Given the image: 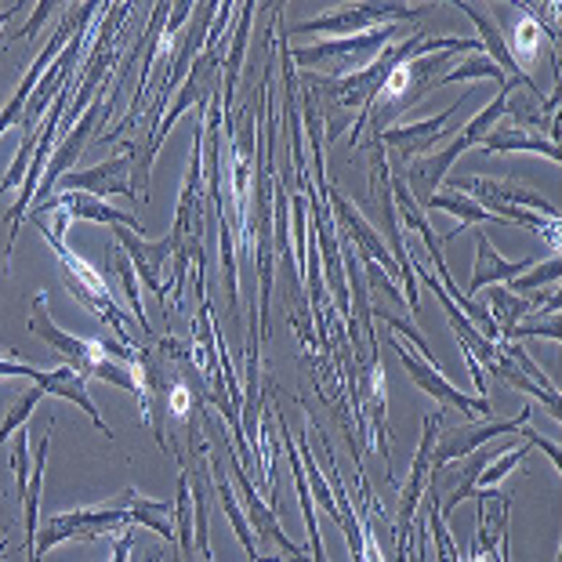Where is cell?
Returning <instances> with one entry per match:
<instances>
[{"label":"cell","mask_w":562,"mask_h":562,"mask_svg":"<svg viewBox=\"0 0 562 562\" xmlns=\"http://www.w3.org/2000/svg\"><path fill=\"white\" fill-rule=\"evenodd\" d=\"M30 225H37L41 236L47 240V247L55 250V258H58V272H63V283L69 286V294L77 297L80 305H88L94 316H99L105 327L113 330V338L116 341H124V345H142L135 338V327H131V319L116 308V297L110 291V283H105L102 272H94L88 261H83L74 247L66 244V225L69 218L63 211H58V222L55 225H47L44 218H33V214H26Z\"/></svg>","instance_id":"1"},{"label":"cell","mask_w":562,"mask_h":562,"mask_svg":"<svg viewBox=\"0 0 562 562\" xmlns=\"http://www.w3.org/2000/svg\"><path fill=\"white\" fill-rule=\"evenodd\" d=\"M135 486H127L121 497L99 501V505H83V508H69V512H55L41 530H37V544H33V559L41 562L55 544L66 541H94V537H110L121 533L127 526H135Z\"/></svg>","instance_id":"2"},{"label":"cell","mask_w":562,"mask_h":562,"mask_svg":"<svg viewBox=\"0 0 562 562\" xmlns=\"http://www.w3.org/2000/svg\"><path fill=\"white\" fill-rule=\"evenodd\" d=\"M512 91H522V88H516V83H505V88L497 91V99L490 102V105H483L480 113L472 116L469 124H464V131L458 138L450 142L447 149L442 153H436V157H422V160H414L411 167H406V189H411V196L422 203L425 207V200L428 196H436L439 193V186L447 182V175H450V167L461 160V153H469V149H475L480 142L494 131L497 124H501V116H505V105H508V94Z\"/></svg>","instance_id":"3"},{"label":"cell","mask_w":562,"mask_h":562,"mask_svg":"<svg viewBox=\"0 0 562 562\" xmlns=\"http://www.w3.org/2000/svg\"><path fill=\"white\" fill-rule=\"evenodd\" d=\"M370 200H374V229L385 240L389 255L396 258V266L403 272V286L406 297L403 305H411V313H422V302H417V280L411 269V247L403 244V229H400V214H396V196H392V160L389 149L381 142H370Z\"/></svg>","instance_id":"4"},{"label":"cell","mask_w":562,"mask_h":562,"mask_svg":"<svg viewBox=\"0 0 562 562\" xmlns=\"http://www.w3.org/2000/svg\"><path fill=\"white\" fill-rule=\"evenodd\" d=\"M203 428H207V432L225 447V461H229V469H233V483L240 486L244 516H247L250 533H255V541H261V544H277V548H283V552L291 555V559L305 562V552L291 541V537L283 533V526H280V519H277V508L266 505V501L258 497V486H255V480H250V472L244 469V461L233 453V442H229V436H225V428H222L218 422H214V417H211L207 411H203Z\"/></svg>","instance_id":"5"},{"label":"cell","mask_w":562,"mask_h":562,"mask_svg":"<svg viewBox=\"0 0 562 562\" xmlns=\"http://www.w3.org/2000/svg\"><path fill=\"white\" fill-rule=\"evenodd\" d=\"M432 11V4H341L327 11L319 19L297 22L294 33L297 37H308V33H327V37L341 41V37H360V33L381 30V26H396V22H411L422 19Z\"/></svg>","instance_id":"6"},{"label":"cell","mask_w":562,"mask_h":562,"mask_svg":"<svg viewBox=\"0 0 562 562\" xmlns=\"http://www.w3.org/2000/svg\"><path fill=\"white\" fill-rule=\"evenodd\" d=\"M396 41H400L396 26H381V30L360 33V37H341V41H319L313 47H294L291 63L305 66V74L313 66H330V77H345V69H352L356 74L363 58H378L389 44H396Z\"/></svg>","instance_id":"7"},{"label":"cell","mask_w":562,"mask_h":562,"mask_svg":"<svg viewBox=\"0 0 562 562\" xmlns=\"http://www.w3.org/2000/svg\"><path fill=\"white\" fill-rule=\"evenodd\" d=\"M533 417V406L522 403V411L516 417H483V422H472V425H458V428H447L436 447H432V475L439 469H447L450 461H464L469 453H475L486 442H494L501 436H516L519 428L530 425Z\"/></svg>","instance_id":"8"},{"label":"cell","mask_w":562,"mask_h":562,"mask_svg":"<svg viewBox=\"0 0 562 562\" xmlns=\"http://www.w3.org/2000/svg\"><path fill=\"white\" fill-rule=\"evenodd\" d=\"M439 425H442V414H428L425 417V432H422V442H417L411 475H406V490H403V497H400V519H396V562H406V555H411L414 512L425 501L428 483L436 480V475H432V447H436Z\"/></svg>","instance_id":"9"},{"label":"cell","mask_w":562,"mask_h":562,"mask_svg":"<svg viewBox=\"0 0 562 562\" xmlns=\"http://www.w3.org/2000/svg\"><path fill=\"white\" fill-rule=\"evenodd\" d=\"M392 349H396L400 363H403L406 374H411L414 385L422 389V392H428V396H436L442 406H453V411H461L464 417H472V414L494 417V406H490L486 396H464V392L453 385V381L442 374L436 363H428L422 352L411 349V345H406L403 338H396V334H392Z\"/></svg>","instance_id":"10"},{"label":"cell","mask_w":562,"mask_h":562,"mask_svg":"<svg viewBox=\"0 0 562 562\" xmlns=\"http://www.w3.org/2000/svg\"><path fill=\"white\" fill-rule=\"evenodd\" d=\"M30 330L44 338L52 349L58 352V360H66L69 370H77L80 378H91L94 367L105 360L99 338H77V334L63 330L58 323L47 313V294H33L30 302Z\"/></svg>","instance_id":"11"},{"label":"cell","mask_w":562,"mask_h":562,"mask_svg":"<svg viewBox=\"0 0 562 562\" xmlns=\"http://www.w3.org/2000/svg\"><path fill=\"white\" fill-rule=\"evenodd\" d=\"M131 157H135V146H121V153L94 167H83V171H69L55 182V193H88V196H127L131 203H135V214H138V196L135 189H131ZM52 193V196H55Z\"/></svg>","instance_id":"12"},{"label":"cell","mask_w":562,"mask_h":562,"mask_svg":"<svg viewBox=\"0 0 562 562\" xmlns=\"http://www.w3.org/2000/svg\"><path fill=\"white\" fill-rule=\"evenodd\" d=\"M453 189L469 193L480 207H486L497 218L501 207H519L530 214H541L548 222H559V207L552 200H544L541 193H533L522 182H494V178H453Z\"/></svg>","instance_id":"13"},{"label":"cell","mask_w":562,"mask_h":562,"mask_svg":"<svg viewBox=\"0 0 562 562\" xmlns=\"http://www.w3.org/2000/svg\"><path fill=\"white\" fill-rule=\"evenodd\" d=\"M113 233V244L124 250L131 258V266H135L138 280L149 286L153 297L164 305V272H167V261L175 255V236L167 233L164 240H142V233L127 229V225H116Z\"/></svg>","instance_id":"14"},{"label":"cell","mask_w":562,"mask_h":562,"mask_svg":"<svg viewBox=\"0 0 562 562\" xmlns=\"http://www.w3.org/2000/svg\"><path fill=\"white\" fill-rule=\"evenodd\" d=\"M327 200H330V207H334V222L341 225V236L349 240L360 255H367V258H374L381 269L389 272L392 280L396 283H403V272H400V266H396V258L389 255V247H385V240H381V233L370 225L360 211H356V203L352 200H345L338 189L334 186H327Z\"/></svg>","instance_id":"15"},{"label":"cell","mask_w":562,"mask_h":562,"mask_svg":"<svg viewBox=\"0 0 562 562\" xmlns=\"http://www.w3.org/2000/svg\"><path fill=\"white\" fill-rule=\"evenodd\" d=\"M458 110H461V99L453 102V105H447L442 113L428 116V121H417V124H392L389 131H381L378 142H381L385 149H392V157H396V171H400V167H411L414 160L428 157V149L436 146V138H442V131H447L442 124H447Z\"/></svg>","instance_id":"16"},{"label":"cell","mask_w":562,"mask_h":562,"mask_svg":"<svg viewBox=\"0 0 562 562\" xmlns=\"http://www.w3.org/2000/svg\"><path fill=\"white\" fill-rule=\"evenodd\" d=\"M55 211H63L69 222H94V225H105V229L127 225V229L142 233L138 214H121L116 207H110L105 200L88 196V193H55V196H47L44 203H33V207H30V214H37V218H44V214H55Z\"/></svg>","instance_id":"17"},{"label":"cell","mask_w":562,"mask_h":562,"mask_svg":"<svg viewBox=\"0 0 562 562\" xmlns=\"http://www.w3.org/2000/svg\"><path fill=\"white\" fill-rule=\"evenodd\" d=\"M453 8L464 11V15H469V19L475 22V30H480V47L486 52L490 63H494V66H497L501 74H505L512 83H516V88L530 91L533 99H544V91L537 88L533 77L526 74V69H519V66H516V58H512V52H508V41H505V33L497 30V22L490 19V15H483V11L475 8V4H464V0H453Z\"/></svg>","instance_id":"18"},{"label":"cell","mask_w":562,"mask_h":562,"mask_svg":"<svg viewBox=\"0 0 562 562\" xmlns=\"http://www.w3.org/2000/svg\"><path fill=\"white\" fill-rule=\"evenodd\" d=\"M33 385H41L44 389V396H58V400H69L74 406H80L83 414L91 417L94 428L105 436V439H116V432L110 425L102 422V414H99V406H94V400L88 396V378H80L77 370H69V367H58V370H33Z\"/></svg>","instance_id":"19"},{"label":"cell","mask_w":562,"mask_h":562,"mask_svg":"<svg viewBox=\"0 0 562 562\" xmlns=\"http://www.w3.org/2000/svg\"><path fill=\"white\" fill-rule=\"evenodd\" d=\"M533 266V258H522V261H508L501 258V250H494V244H490V236L480 229L475 233V266H472V280H469V294L472 302L480 297L483 286H494V283H512L516 277H522L526 269Z\"/></svg>","instance_id":"20"},{"label":"cell","mask_w":562,"mask_h":562,"mask_svg":"<svg viewBox=\"0 0 562 562\" xmlns=\"http://www.w3.org/2000/svg\"><path fill=\"white\" fill-rule=\"evenodd\" d=\"M207 472H211V486H214V494H218V505H222V512H225V519L233 522L236 541L244 544V552H247L250 562H261V548H258L255 533H250V526H247V516H244L240 497L233 494V480H229V472H225L222 458H211V453H207Z\"/></svg>","instance_id":"21"},{"label":"cell","mask_w":562,"mask_h":562,"mask_svg":"<svg viewBox=\"0 0 562 562\" xmlns=\"http://www.w3.org/2000/svg\"><path fill=\"white\" fill-rule=\"evenodd\" d=\"M486 153H537V157H548L552 164H559V146L548 135H533V131L512 127V124H497L490 135L480 142Z\"/></svg>","instance_id":"22"},{"label":"cell","mask_w":562,"mask_h":562,"mask_svg":"<svg viewBox=\"0 0 562 562\" xmlns=\"http://www.w3.org/2000/svg\"><path fill=\"white\" fill-rule=\"evenodd\" d=\"M422 211H447V214H453L461 225L453 233H447V240H453V236H461V229H469V225H486V222H497L494 214H490L486 207H480L469 193H461V189H439L436 196H428L425 200V207Z\"/></svg>","instance_id":"23"},{"label":"cell","mask_w":562,"mask_h":562,"mask_svg":"<svg viewBox=\"0 0 562 562\" xmlns=\"http://www.w3.org/2000/svg\"><path fill=\"white\" fill-rule=\"evenodd\" d=\"M47 450H52V432H44L37 442V464L30 472V490L22 497V526H26L30 537V559H33V544H37V530H41V486H44V469H47Z\"/></svg>","instance_id":"24"},{"label":"cell","mask_w":562,"mask_h":562,"mask_svg":"<svg viewBox=\"0 0 562 562\" xmlns=\"http://www.w3.org/2000/svg\"><path fill=\"white\" fill-rule=\"evenodd\" d=\"M105 269H110V272H116V280H121L124 294H127V305H131V313H135V323H138V330H146V338H149V319H146V308H142L138 272H135V266H131V258H127L124 250L116 247L113 240L105 244Z\"/></svg>","instance_id":"25"},{"label":"cell","mask_w":562,"mask_h":562,"mask_svg":"<svg viewBox=\"0 0 562 562\" xmlns=\"http://www.w3.org/2000/svg\"><path fill=\"white\" fill-rule=\"evenodd\" d=\"M483 305H486V313L494 316V323H497V330H501V334L516 327V323L530 316V308H533L530 297L512 294L505 283H494V286H490L486 297H483Z\"/></svg>","instance_id":"26"},{"label":"cell","mask_w":562,"mask_h":562,"mask_svg":"<svg viewBox=\"0 0 562 562\" xmlns=\"http://www.w3.org/2000/svg\"><path fill=\"white\" fill-rule=\"evenodd\" d=\"M182 464V461H178ZM175 541L182 562H196V541H193V494H189V475L182 464V475H178V494H175Z\"/></svg>","instance_id":"27"},{"label":"cell","mask_w":562,"mask_h":562,"mask_svg":"<svg viewBox=\"0 0 562 562\" xmlns=\"http://www.w3.org/2000/svg\"><path fill=\"white\" fill-rule=\"evenodd\" d=\"M464 80H494L497 88H505L508 83V77L501 74V69L490 63V58L483 55V52H475V55H469V58H461L458 66H450L447 74H439V80H436V88H447V83H464Z\"/></svg>","instance_id":"28"},{"label":"cell","mask_w":562,"mask_h":562,"mask_svg":"<svg viewBox=\"0 0 562 562\" xmlns=\"http://www.w3.org/2000/svg\"><path fill=\"white\" fill-rule=\"evenodd\" d=\"M516 11H522V4H512ZM508 52H512V58H516V66L522 69V66H533L537 63V52H541V26L526 15L516 19V26H512V41H508Z\"/></svg>","instance_id":"29"},{"label":"cell","mask_w":562,"mask_h":562,"mask_svg":"<svg viewBox=\"0 0 562 562\" xmlns=\"http://www.w3.org/2000/svg\"><path fill=\"white\" fill-rule=\"evenodd\" d=\"M562 280V258H559V250H552V258H544V261H533L530 269L522 272V277H516L512 283H505L512 294H537V291H548V283H559Z\"/></svg>","instance_id":"30"},{"label":"cell","mask_w":562,"mask_h":562,"mask_svg":"<svg viewBox=\"0 0 562 562\" xmlns=\"http://www.w3.org/2000/svg\"><path fill=\"white\" fill-rule=\"evenodd\" d=\"M526 453H530V447H526V442H512L505 453H497V458L480 472V480H475V490H497V483L505 480V475L516 469V464L526 461Z\"/></svg>","instance_id":"31"},{"label":"cell","mask_w":562,"mask_h":562,"mask_svg":"<svg viewBox=\"0 0 562 562\" xmlns=\"http://www.w3.org/2000/svg\"><path fill=\"white\" fill-rule=\"evenodd\" d=\"M44 400V389L41 385H33L30 392H22V396L15 400V406L8 411V417H4V425H0V447L19 432V428H26V422H30V414L37 411V403Z\"/></svg>","instance_id":"32"},{"label":"cell","mask_w":562,"mask_h":562,"mask_svg":"<svg viewBox=\"0 0 562 562\" xmlns=\"http://www.w3.org/2000/svg\"><path fill=\"white\" fill-rule=\"evenodd\" d=\"M11 475H15V490H19V501L26 497L30 490V428H19L15 436H11Z\"/></svg>","instance_id":"33"},{"label":"cell","mask_w":562,"mask_h":562,"mask_svg":"<svg viewBox=\"0 0 562 562\" xmlns=\"http://www.w3.org/2000/svg\"><path fill=\"white\" fill-rule=\"evenodd\" d=\"M519 432H522V442H533V447H541V450L548 453V458H552V464H559V447H555V442H552V439L537 436V432H533V428H530V425H526V428H519Z\"/></svg>","instance_id":"34"},{"label":"cell","mask_w":562,"mask_h":562,"mask_svg":"<svg viewBox=\"0 0 562 562\" xmlns=\"http://www.w3.org/2000/svg\"><path fill=\"white\" fill-rule=\"evenodd\" d=\"M52 11H55L52 0H44V4H37V15H33L30 26H22V30L15 33V41H22V37H33V33H37V26H41V22H44L47 15H52Z\"/></svg>","instance_id":"35"},{"label":"cell","mask_w":562,"mask_h":562,"mask_svg":"<svg viewBox=\"0 0 562 562\" xmlns=\"http://www.w3.org/2000/svg\"><path fill=\"white\" fill-rule=\"evenodd\" d=\"M8 548H11V537H4V541H0V562H4V555H8Z\"/></svg>","instance_id":"36"},{"label":"cell","mask_w":562,"mask_h":562,"mask_svg":"<svg viewBox=\"0 0 562 562\" xmlns=\"http://www.w3.org/2000/svg\"><path fill=\"white\" fill-rule=\"evenodd\" d=\"M11 11H15V8H0V26H4V22L11 19Z\"/></svg>","instance_id":"37"},{"label":"cell","mask_w":562,"mask_h":562,"mask_svg":"<svg viewBox=\"0 0 562 562\" xmlns=\"http://www.w3.org/2000/svg\"><path fill=\"white\" fill-rule=\"evenodd\" d=\"M4 44H8V37H0V47H4Z\"/></svg>","instance_id":"38"},{"label":"cell","mask_w":562,"mask_h":562,"mask_svg":"<svg viewBox=\"0 0 562 562\" xmlns=\"http://www.w3.org/2000/svg\"><path fill=\"white\" fill-rule=\"evenodd\" d=\"M261 562H280V559H261Z\"/></svg>","instance_id":"39"}]
</instances>
